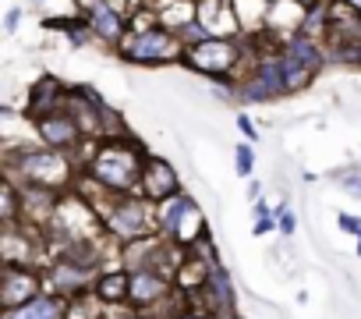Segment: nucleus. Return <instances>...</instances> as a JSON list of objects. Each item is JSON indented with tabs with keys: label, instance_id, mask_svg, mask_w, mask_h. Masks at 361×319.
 Here are the masks:
<instances>
[{
	"label": "nucleus",
	"instance_id": "27",
	"mask_svg": "<svg viewBox=\"0 0 361 319\" xmlns=\"http://www.w3.org/2000/svg\"><path fill=\"white\" fill-rule=\"evenodd\" d=\"M18 22H22V11H18V8H11V11H8V18H4V32H15V29H18Z\"/></svg>",
	"mask_w": 361,
	"mask_h": 319
},
{
	"label": "nucleus",
	"instance_id": "21",
	"mask_svg": "<svg viewBox=\"0 0 361 319\" xmlns=\"http://www.w3.org/2000/svg\"><path fill=\"white\" fill-rule=\"evenodd\" d=\"M68 319H96V305H89L82 294H75L68 301Z\"/></svg>",
	"mask_w": 361,
	"mask_h": 319
},
{
	"label": "nucleus",
	"instance_id": "7",
	"mask_svg": "<svg viewBox=\"0 0 361 319\" xmlns=\"http://www.w3.org/2000/svg\"><path fill=\"white\" fill-rule=\"evenodd\" d=\"M238 96L241 100H276V96H287V82H283V71H280V54L259 57L255 71L248 78H241Z\"/></svg>",
	"mask_w": 361,
	"mask_h": 319
},
{
	"label": "nucleus",
	"instance_id": "26",
	"mask_svg": "<svg viewBox=\"0 0 361 319\" xmlns=\"http://www.w3.org/2000/svg\"><path fill=\"white\" fill-rule=\"evenodd\" d=\"M238 128H241V135H245L248 142H255V138H259V135H255V124H252V117H245V114H241V117H238Z\"/></svg>",
	"mask_w": 361,
	"mask_h": 319
},
{
	"label": "nucleus",
	"instance_id": "25",
	"mask_svg": "<svg viewBox=\"0 0 361 319\" xmlns=\"http://www.w3.org/2000/svg\"><path fill=\"white\" fill-rule=\"evenodd\" d=\"M336 224H340V231H347V234H361V220H357V217H350V213H340V217H336Z\"/></svg>",
	"mask_w": 361,
	"mask_h": 319
},
{
	"label": "nucleus",
	"instance_id": "20",
	"mask_svg": "<svg viewBox=\"0 0 361 319\" xmlns=\"http://www.w3.org/2000/svg\"><path fill=\"white\" fill-rule=\"evenodd\" d=\"M276 227V210H269V203L255 199V234H269Z\"/></svg>",
	"mask_w": 361,
	"mask_h": 319
},
{
	"label": "nucleus",
	"instance_id": "28",
	"mask_svg": "<svg viewBox=\"0 0 361 319\" xmlns=\"http://www.w3.org/2000/svg\"><path fill=\"white\" fill-rule=\"evenodd\" d=\"M173 319H213L209 312H192V308H185V312H177Z\"/></svg>",
	"mask_w": 361,
	"mask_h": 319
},
{
	"label": "nucleus",
	"instance_id": "5",
	"mask_svg": "<svg viewBox=\"0 0 361 319\" xmlns=\"http://www.w3.org/2000/svg\"><path fill=\"white\" fill-rule=\"evenodd\" d=\"M319 68H322V47H319L308 32H298V36L280 50V71H283L287 92L305 89V85L315 78Z\"/></svg>",
	"mask_w": 361,
	"mask_h": 319
},
{
	"label": "nucleus",
	"instance_id": "15",
	"mask_svg": "<svg viewBox=\"0 0 361 319\" xmlns=\"http://www.w3.org/2000/svg\"><path fill=\"white\" fill-rule=\"evenodd\" d=\"M4 319H68L64 294H36L18 308H4Z\"/></svg>",
	"mask_w": 361,
	"mask_h": 319
},
{
	"label": "nucleus",
	"instance_id": "10",
	"mask_svg": "<svg viewBox=\"0 0 361 319\" xmlns=\"http://www.w3.org/2000/svg\"><path fill=\"white\" fill-rule=\"evenodd\" d=\"M36 131H39V138H43V145H50V149H75L78 142H82V124L75 121V114L64 107V110H57V114H47V117H39L36 121Z\"/></svg>",
	"mask_w": 361,
	"mask_h": 319
},
{
	"label": "nucleus",
	"instance_id": "22",
	"mask_svg": "<svg viewBox=\"0 0 361 319\" xmlns=\"http://www.w3.org/2000/svg\"><path fill=\"white\" fill-rule=\"evenodd\" d=\"M234 160H238V174H241V178H248V174H252V164H255L252 145H238V149H234Z\"/></svg>",
	"mask_w": 361,
	"mask_h": 319
},
{
	"label": "nucleus",
	"instance_id": "16",
	"mask_svg": "<svg viewBox=\"0 0 361 319\" xmlns=\"http://www.w3.org/2000/svg\"><path fill=\"white\" fill-rule=\"evenodd\" d=\"M64 100H68V92L61 89V82H57V78H43V82H36V89L29 92V117L39 121V117H47V114H57V110H64Z\"/></svg>",
	"mask_w": 361,
	"mask_h": 319
},
{
	"label": "nucleus",
	"instance_id": "1",
	"mask_svg": "<svg viewBox=\"0 0 361 319\" xmlns=\"http://www.w3.org/2000/svg\"><path fill=\"white\" fill-rule=\"evenodd\" d=\"M142 167H145V152L138 142L117 135V138H106L92 160H89V178L99 185V188H110V192H138V181H142Z\"/></svg>",
	"mask_w": 361,
	"mask_h": 319
},
{
	"label": "nucleus",
	"instance_id": "19",
	"mask_svg": "<svg viewBox=\"0 0 361 319\" xmlns=\"http://www.w3.org/2000/svg\"><path fill=\"white\" fill-rule=\"evenodd\" d=\"M96 298L103 305H124L131 294V270H117V273H103L96 277Z\"/></svg>",
	"mask_w": 361,
	"mask_h": 319
},
{
	"label": "nucleus",
	"instance_id": "24",
	"mask_svg": "<svg viewBox=\"0 0 361 319\" xmlns=\"http://www.w3.org/2000/svg\"><path fill=\"white\" fill-rule=\"evenodd\" d=\"M294 227H298V217H294L287 206H280V210H276V231H283V234L290 238V234H294Z\"/></svg>",
	"mask_w": 361,
	"mask_h": 319
},
{
	"label": "nucleus",
	"instance_id": "29",
	"mask_svg": "<svg viewBox=\"0 0 361 319\" xmlns=\"http://www.w3.org/2000/svg\"><path fill=\"white\" fill-rule=\"evenodd\" d=\"M347 4H350V8H354V11L361 15V0H347Z\"/></svg>",
	"mask_w": 361,
	"mask_h": 319
},
{
	"label": "nucleus",
	"instance_id": "12",
	"mask_svg": "<svg viewBox=\"0 0 361 319\" xmlns=\"http://www.w3.org/2000/svg\"><path fill=\"white\" fill-rule=\"evenodd\" d=\"M177 188V174L166 160L159 156H145V167H142V181H138V195H145L149 203H163L170 199Z\"/></svg>",
	"mask_w": 361,
	"mask_h": 319
},
{
	"label": "nucleus",
	"instance_id": "2",
	"mask_svg": "<svg viewBox=\"0 0 361 319\" xmlns=\"http://www.w3.org/2000/svg\"><path fill=\"white\" fill-rule=\"evenodd\" d=\"M8 181L18 188L39 185V188H64L71 181V164L64 149H22L8 156Z\"/></svg>",
	"mask_w": 361,
	"mask_h": 319
},
{
	"label": "nucleus",
	"instance_id": "18",
	"mask_svg": "<svg viewBox=\"0 0 361 319\" xmlns=\"http://www.w3.org/2000/svg\"><path fill=\"white\" fill-rule=\"evenodd\" d=\"M156 15H159V25H166L173 32H185L199 18V0H159Z\"/></svg>",
	"mask_w": 361,
	"mask_h": 319
},
{
	"label": "nucleus",
	"instance_id": "17",
	"mask_svg": "<svg viewBox=\"0 0 361 319\" xmlns=\"http://www.w3.org/2000/svg\"><path fill=\"white\" fill-rule=\"evenodd\" d=\"M192 206H195V203H192L185 192H173L170 199L156 203V224H159V234H163V238H173L177 227H180V220L192 213Z\"/></svg>",
	"mask_w": 361,
	"mask_h": 319
},
{
	"label": "nucleus",
	"instance_id": "14",
	"mask_svg": "<svg viewBox=\"0 0 361 319\" xmlns=\"http://www.w3.org/2000/svg\"><path fill=\"white\" fill-rule=\"evenodd\" d=\"M89 29L103 43H124V32H128L124 15L114 8V0H96V4L89 8Z\"/></svg>",
	"mask_w": 361,
	"mask_h": 319
},
{
	"label": "nucleus",
	"instance_id": "13",
	"mask_svg": "<svg viewBox=\"0 0 361 319\" xmlns=\"http://www.w3.org/2000/svg\"><path fill=\"white\" fill-rule=\"evenodd\" d=\"M199 22L209 36H241V18L234 0H199Z\"/></svg>",
	"mask_w": 361,
	"mask_h": 319
},
{
	"label": "nucleus",
	"instance_id": "23",
	"mask_svg": "<svg viewBox=\"0 0 361 319\" xmlns=\"http://www.w3.org/2000/svg\"><path fill=\"white\" fill-rule=\"evenodd\" d=\"M336 181L347 188V195L361 199V171H340V174H336Z\"/></svg>",
	"mask_w": 361,
	"mask_h": 319
},
{
	"label": "nucleus",
	"instance_id": "30",
	"mask_svg": "<svg viewBox=\"0 0 361 319\" xmlns=\"http://www.w3.org/2000/svg\"><path fill=\"white\" fill-rule=\"evenodd\" d=\"M357 255H361V234H357Z\"/></svg>",
	"mask_w": 361,
	"mask_h": 319
},
{
	"label": "nucleus",
	"instance_id": "6",
	"mask_svg": "<svg viewBox=\"0 0 361 319\" xmlns=\"http://www.w3.org/2000/svg\"><path fill=\"white\" fill-rule=\"evenodd\" d=\"M180 61L192 71H202V75H227L241 61V47H238L234 36H206L199 43H188Z\"/></svg>",
	"mask_w": 361,
	"mask_h": 319
},
{
	"label": "nucleus",
	"instance_id": "3",
	"mask_svg": "<svg viewBox=\"0 0 361 319\" xmlns=\"http://www.w3.org/2000/svg\"><path fill=\"white\" fill-rule=\"evenodd\" d=\"M152 206H156V203H149V199L138 195V192H110L99 210H103V224H106V231H110L114 238H121V241H138V238H149L152 231H159Z\"/></svg>",
	"mask_w": 361,
	"mask_h": 319
},
{
	"label": "nucleus",
	"instance_id": "4",
	"mask_svg": "<svg viewBox=\"0 0 361 319\" xmlns=\"http://www.w3.org/2000/svg\"><path fill=\"white\" fill-rule=\"evenodd\" d=\"M121 54L135 64H166V61L185 57V40L166 25H152V29H142L131 40H124Z\"/></svg>",
	"mask_w": 361,
	"mask_h": 319
},
{
	"label": "nucleus",
	"instance_id": "9",
	"mask_svg": "<svg viewBox=\"0 0 361 319\" xmlns=\"http://www.w3.org/2000/svg\"><path fill=\"white\" fill-rule=\"evenodd\" d=\"M89 284H92V263H85L82 255L61 252V259L50 270V291H57L64 298H75V294H85Z\"/></svg>",
	"mask_w": 361,
	"mask_h": 319
},
{
	"label": "nucleus",
	"instance_id": "11",
	"mask_svg": "<svg viewBox=\"0 0 361 319\" xmlns=\"http://www.w3.org/2000/svg\"><path fill=\"white\" fill-rule=\"evenodd\" d=\"M39 294V277L32 266H11L4 270V280H0V305L4 308H18L25 301H32Z\"/></svg>",
	"mask_w": 361,
	"mask_h": 319
},
{
	"label": "nucleus",
	"instance_id": "8",
	"mask_svg": "<svg viewBox=\"0 0 361 319\" xmlns=\"http://www.w3.org/2000/svg\"><path fill=\"white\" fill-rule=\"evenodd\" d=\"M173 287H177L173 277H166L159 270H131V294H128V301L138 312H149L152 305H166Z\"/></svg>",
	"mask_w": 361,
	"mask_h": 319
}]
</instances>
